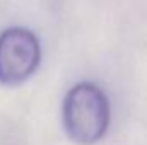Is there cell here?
<instances>
[{
  "mask_svg": "<svg viewBox=\"0 0 147 145\" xmlns=\"http://www.w3.org/2000/svg\"><path fill=\"white\" fill-rule=\"evenodd\" d=\"M41 60L39 41L26 28H9L0 34V82L21 84L36 72Z\"/></svg>",
  "mask_w": 147,
  "mask_h": 145,
  "instance_id": "obj_2",
  "label": "cell"
},
{
  "mask_svg": "<svg viewBox=\"0 0 147 145\" xmlns=\"http://www.w3.org/2000/svg\"><path fill=\"white\" fill-rule=\"evenodd\" d=\"M63 125L75 142L84 145L98 142L110 125V103L105 92L91 82L74 85L63 103Z\"/></svg>",
  "mask_w": 147,
  "mask_h": 145,
  "instance_id": "obj_1",
  "label": "cell"
}]
</instances>
